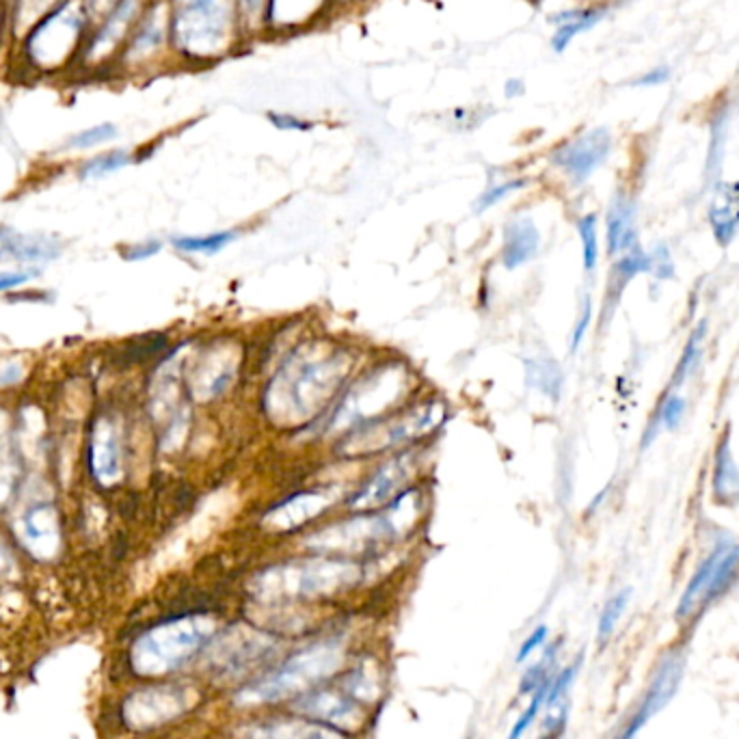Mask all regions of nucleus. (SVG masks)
Returning a JSON list of instances; mask_svg holds the SVG:
<instances>
[{
  "label": "nucleus",
  "mask_w": 739,
  "mask_h": 739,
  "mask_svg": "<svg viewBox=\"0 0 739 739\" xmlns=\"http://www.w3.org/2000/svg\"><path fill=\"white\" fill-rule=\"evenodd\" d=\"M355 353L329 340H311L286 355L268 380L262 409L277 429H301L318 420L344 389Z\"/></svg>",
  "instance_id": "nucleus-1"
},
{
  "label": "nucleus",
  "mask_w": 739,
  "mask_h": 739,
  "mask_svg": "<svg viewBox=\"0 0 739 739\" xmlns=\"http://www.w3.org/2000/svg\"><path fill=\"white\" fill-rule=\"evenodd\" d=\"M364 577L362 564L351 558L311 555L273 564L253 575L249 593L266 606L306 604L335 597L355 588Z\"/></svg>",
  "instance_id": "nucleus-2"
},
{
  "label": "nucleus",
  "mask_w": 739,
  "mask_h": 739,
  "mask_svg": "<svg viewBox=\"0 0 739 739\" xmlns=\"http://www.w3.org/2000/svg\"><path fill=\"white\" fill-rule=\"evenodd\" d=\"M424 515V493L407 489L374 512H355L306 539V548L318 555L351 558L372 554L396 539L407 537Z\"/></svg>",
  "instance_id": "nucleus-3"
},
{
  "label": "nucleus",
  "mask_w": 739,
  "mask_h": 739,
  "mask_svg": "<svg viewBox=\"0 0 739 739\" xmlns=\"http://www.w3.org/2000/svg\"><path fill=\"white\" fill-rule=\"evenodd\" d=\"M346 660V649L340 638H322L282 660V664L262 677L253 679L243 687L234 703L241 707H262L282 701H295L297 696L322 685L338 675Z\"/></svg>",
  "instance_id": "nucleus-4"
},
{
  "label": "nucleus",
  "mask_w": 739,
  "mask_h": 739,
  "mask_svg": "<svg viewBox=\"0 0 739 739\" xmlns=\"http://www.w3.org/2000/svg\"><path fill=\"white\" fill-rule=\"evenodd\" d=\"M219 633L217 616L186 615L147 629L130 649L132 671L141 677H165L197 658Z\"/></svg>",
  "instance_id": "nucleus-5"
},
{
  "label": "nucleus",
  "mask_w": 739,
  "mask_h": 739,
  "mask_svg": "<svg viewBox=\"0 0 739 739\" xmlns=\"http://www.w3.org/2000/svg\"><path fill=\"white\" fill-rule=\"evenodd\" d=\"M411 389L413 378L407 364L385 362L366 372L344 391L340 402H335L338 407L329 422H324V429L329 434L346 437L349 432L378 422L398 409Z\"/></svg>",
  "instance_id": "nucleus-6"
},
{
  "label": "nucleus",
  "mask_w": 739,
  "mask_h": 739,
  "mask_svg": "<svg viewBox=\"0 0 739 739\" xmlns=\"http://www.w3.org/2000/svg\"><path fill=\"white\" fill-rule=\"evenodd\" d=\"M445 418L443 402H427L416 409H409L407 413L398 418H383L378 422L366 424L357 431L349 432L342 437V443L338 445V452L351 459H362L380 454L400 445H407L411 441H418L434 431Z\"/></svg>",
  "instance_id": "nucleus-7"
},
{
  "label": "nucleus",
  "mask_w": 739,
  "mask_h": 739,
  "mask_svg": "<svg viewBox=\"0 0 739 739\" xmlns=\"http://www.w3.org/2000/svg\"><path fill=\"white\" fill-rule=\"evenodd\" d=\"M174 33L192 57H214L225 51L232 33V0H176Z\"/></svg>",
  "instance_id": "nucleus-8"
},
{
  "label": "nucleus",
  "mask_w": 739,
  "mask_h": 739,
  "mask_svg": "<svg viewBox=\"0 0 739 739\" xmlns=\"http://www.w3.org/2000/svg\"><path fill=\"white\" fill-rule=\"evenodd\" d=\"M208 664L212 675L228 681L251 677L277 653V638L255 627L234 625L223 633H217L208 644Z\"/></svg>",
  "instance_id": "nucleus-9"
},
{
  "label": "nucleus",
  "mask_w": 739,
  "mask_h": 739,
  "mask_svg": "<svg viewBox=\"0 0 739 739\" xmlns=\"http://www.w3.org/2000/svg\"><path fill=\"white\" fill-rule=\"evenodd\" d=\"M290 712L295 716L338 729L342 734L360 729L368 718V705L355 698L351 692H346L340 683L335 687H324L322 683L297 696L290 703Z\"/></svg>",
  "instance_id": "nucleus-10"
},
{
  "label": "nucleus",
  "mask_w": 739,
  "mask_h": 739,
  "mask_svg": "<svg viewBox=\"0 0 739 739\" xmlns=\"http://www.w3.org/2000/svg\"><path fill=\"white\" fill-rule=\"evenodd\" d=\"M739 569V543L720 541L714 552L707 555L701 566L694 571L692 580L687 582L681 602H679V618L696 615L703 606H707L714 597H718L727 584L734 580Z\"/></svg>",
  "instance_id": "nucleus-11"
},
{
  "label": "nucleus",
  "mask_w": 739,
  "mask_h": 739,
  "mask_svg": "<svg viewBox=\"0 0 739 739\" xmlns=\"http://www.w3.org/2000/svg\"><path fill=\"white\" fill-rule=\"evenodd\" d=\"M344 495L342 487L338 485H327V487H316V489H306V492L295 493L279 504L271 506L264 517H262V528L273 534H288L297 532L301 528L322 517L324 512L331 510V506L338 504V499Z\"/></svg>",
  "instance_id": "nucleus-12"
},
{
  "label": "nucleus",
  "mask_w": 739,
  "mask_h": 739,
  "mask_svg": "<svg viewBox=\"0 0 739 739\" xmlns=\"http://www.w3.org/2000/svg\"><path fill=\"white\" fill-rule=\"evenodd\" d=\"M416 472H418V463H416L413 452H405V454H398L385 461L374 472V476L349 497L346 508L351 512L380 510L391 499H396L400 493L409 489L411 481L416 478Z\"/></svg>",
  "instance_id": "nucleus-13"
},
{
  "label": "nucleus",
  "mask_w": 739,
  "mask_h": 739,
  "mask_svg": "<svg viewBox=\"0 0 739 739\" xmlns=\"http://www.w3.org/2000/svg\"><path fill=\"white\" fill-rule=\"evenodd\" d=\"M241 349L223 340L201 355V360L190 370L188 389L197 402H212L221 398L236 380L241 372Z\"/></svg>",
  "instance_id": "nucleus-14"
},
{
  "label": "nucleus",
  "mask_w": 739,
  "mask_h": 739,
  "mask_svg": "<svg viewBox=\"0 0 739 739\" xmlns=\"http://www.w3.org/2000/svg\"><path fill=\"white\" fill-rule=\"evenodd\" d=\"M613 136L608 128H593L573 141L560 145L552 154V165L558 167L573 185H584L610 156Z\"/></svg>",
  "instance_id": "nucleus-15"
},
{
  "label": "nucleus",
  "mask_w": 739,
  "mask_h": 739,
  "mask_svg": "<svg viewBox=\"0 0 739 739\" xmlns=\"http://www.w3.org/2000/svg\"><path fill=\"white\" fill-rule=\"evenodd\" d=\"M190 707L185 687H145L123 705V718L134 729H152L180 718Z\"/></svg>",
  "instance_id": "nucleus-16"
},
{
  "label": "nucleus",
  "mask_w": 739,
  "mask_h": 739,
  "mask_svg": "<svg viewBox=\"0 0 739 739\" xmlns=\"http://www.w3.org/2000/svg\"><path fill=\"white\" fill-rule=\"evenodd\" d=\"M87 467L102 489H113L123 476L122 432L115 420L100 416L93 420L87 439Z\"/></svg>",
  "instance_id": "nucleus-17"
},
{
  "label": "nucleus",
  "mask_w": 739,
  "mask_h": 739,
  "mask_svg": "<svg viewBox=\"0 0 739 739\" xmlns=\"http://www.w3.org/2000/svg\"><path fill=\"white\" fill-rule=\"evenodd\" d=\"M18 543L37 560H53L62 552V519L55 506H31L13 521Z\"/></svg>",
  "instance_id": "nucleus-18"
},
{
  "label": "nucleus",
  "mask_w": 739,
  "mask_h": 739,
  "mask_svg": "<svg viewBox=\"0 0 739 739\" xmlns=\"http://www.w3.org/2000/svg\"><path fill=\"white\" fill-rule=\"evenodd\" d=\"M683 669H685V660L681 653H669L655 675L651 679V685L642 698V703L638 705L636 714L631 716V720L627 723V727L622 729V734L618 736V739H633L638 736V731L647 725V720H651L653 714H658L677 692L679 683H681V677H683Z\"/></svg>",
  "instance_id": "nucleus-19"
},
{
  "label": "nucleus",
  "mask_w": 739,
  "mask_h": 739,
  "mask_svg": "<svg viewBox=\"0 0 739 739\" xmlns=\"http://www.w3.org/2000/svg\"><path fill=\"white\" fill-rule=\"evenodd\" d=\"M80 31V13L63 7L53 13L31 37V53L35 59L44 65H55L62 62L65 53L74 46Z\"/></svg>",
  "instance_id": "nucleus-20"
},
{
  "label": "nucleus",
  "mask_w": 739,
  "mask_h": 739,
  "mask_svg": "<svg viewBox=\"0 0 739 739\" xmlns=\"http://www.w3.org/2000/svg\"><path fill=\"white\" fill-rule=\"evenodd\" d=\"M243 739H346L342 731L311 723L308 718H268L243 727Z\"/></svg>",
  "instance_id": "nucleus-21"
},
{
  "label": "nucleus",
  "mask_w": 739,
  "mask_h": 739,
  "mask_svg": "<svg viewBox=\"0 0 739 739\" xmlns=\"http://www.w3.org/2000/svg\"><path fill=\"white\" fill-rule=\"evenodd\" d=\"M638 203L625 190H616L608 214H606V243L610 255H620L638 245V230H636Z\"/></svg>",
  "instance_id": "nucleus-22"
},
{
  "label": "nucleus",
  "mask_w": 739,
  "mask_h": 739,
  "mask_svg": "<svg viewBox=\"0 0 739 739\" xmlns=\"http://www.w3.org/2000/svg\"><path fill=\"white\" fill-rule=\"evenodd\" d=\"M62 253V245L53 236L22 234L0 228V262H46Z\"/></svg>",
  "instance_id": "nucleus-23"
},
{
  "label": "nucleus",
  "mask_w": 739,
  "mask_h": 739,
  "mask_svg": "<svg viewBox=\"0 0 739 739\" xmlns=\"http://www.w3.org/2000/svg\"><path fill=\"white\" fill-rule=\"evenodd\" d=\"M541 232L530 217H519L510 221L504 230L501 241V264L506 271H515L532 262L539 253Z\"/></svg>",
  "instance_id": "nucleus-24"
},
{
  "label": "nucleus",
  "mask_w": 739,
  "mask_h": 739,
  "mask_svg": "<svg viewBox=\"0 0 739 739\" xmlns=\"http://www.w3.org/2000/svg\"><path fill=\"white\" fill-rule=\"evenodd\" d=\"M712 499L720 508H736L739 504V467L731 450L729 431L716 445L714 472H712Z\"/></svg>",
  "instance_id": "nucleus-25"
},
{
  "label": "nucleus",
  "mask_w": 739,
  "mask_h": 739,
  "mask_svg": "<svg viewBox=\"0 0 739 739\" xmlns=\"http://www.w3.org/2000/svg\"><path fill=\"white\" fill-rule=\"evenodd\" d=\"M707 221L716 243L723 249H727L736 241L739 232V183L718 185V190L709 203Z\"/></svg>",
  "instance_id": "nucleus-26"
},
{
  "label": "nucleus",
  "mask_w": 739,
  "mask_h": 739,
  "mask_svg": "<svg viewBox=\"0 0 739 739\" xmlns=\"http://www.w3.org/2000/svg\"><path fill=\"white\" fill-rule=\"evenodd\" d=\"M642 273H651V257L642 246L633 245L629 251L618 255L610 271V277H608V288H606V301H604L606 318L615 313L616 306L625 288L629 286V282Z\"/></svg>",
  "instance_id": "nucleus-27"
},
{
  "label": "nucleus",
  "mask_w": 739,
  "mask_h": 739,
  "mask_svg": "<svg viewBox=\"0 0 739 739\" xmlns=\"http://www.w3.org/2000/svg\"><path fill=\"white\" fill-rule=\"evenodd\" d=\"M606 18V9L602 7H591V9H571V11H562L555 13L550 18V22H554L555 33L552 37V48L555 53H564L566 46L582 33H586L588 29H593L595 24H599Z\"/></svg>",
  "instance_id": "nucleus-28"
},
{
  "label": "nucleus",
  "mask_w": 739,
  "mask_h": 739,
  "mask_svg": "<svg viewBox=\"0 0 739 739\" xmlns=\"http://www.w3.org/2000/svg\"><path fill=\"white\" fill-rule=\"evenodd\" d=\"M18 452H15V432L11 429L9 416L0 409V508L13 497L18 487Z\"/></svg>",
  "instance_id": "nucleus-29"
},
{
  "label": "nucleus",
  "mask_w": 739,
  "mask_h": 739,
  "mask_svg": "<svg viewBox=\"0 0 739 739\" xmlns=\"http://www.w3.org/2000/svg\"><path fill=\"white\" fill-rule=\"evenodd\" d=\"M526 378L530 387L543 391L548 398L552 400L560 398L564 376H562V368L555 364L554 360L550 357L526 360Z\"/></svg>",
  "instance_id": "nucleus-30"
},
{
  "label": "nucleus",
  "mask_w": 739,
  "mask_h": 739,
  "mask_svg": "<svg viewBox=\"0 0 739 739\" xmlns=\"http://www.w3.org/2000/svg\"><path fill=\"white\" fill-rule=\"evenodd\" d=\"M136 7H139V0H120L115 13L109 18L107 26L100 31V35L93 44V55L107 53V48H111L122 37L123 31L128 29V24L132 20V13L136 11Z\"/></svg>",
  "instance_id": "nucleus-31"
},
{
  "label": "nucleus",
  "mask_w": 739,
  "mask_h": 739,
  "mask_svg": "<svg viewBox=\"0 0 739 739\" xmlns=\"http://www.w3.org/2000/svg\"><path fill=\"white\" fill-rule=\"evenodd\" d=\"M318 4L320 0H268L266 15L279 26H290L306 22L318 9Z\"/></svg>",
  "instance_id": "nucleus-32"
},
{
  "label": "nucleus",
  "mask_w": 739,
  "mask_h": 739,
  "mask_svg": "<svg viewBox=\"0 0 739 739\" xmlns=\"http://www.w3.org/2000/svg\"><path fill=\"white\" fill-rule=\"evenodd\" d=\"M236 236L239 234L234 230L212 232L208 236H180V239H174V246L180 253H190V255H214L230 243H234Z\"/></svg>",
  "instance_id": "nucleus-33"
},
{
  "label": "nucleus",
  "mask_w": 739,
  "mask_h": 739,
  "mask_svg": "<svg viewBox=\"0 0 739 739\" xmlns=\"http://www.w3.org/2000/svg\"><path fill=\"white\" fill-rule=\"evenodd\" d=\"M577 234L582 241V257L584 268L593 273L599 264V230H597V214H584L577 221Z\"/></svg>",
  "instance_id": "nucleus-34"
},
{
  "label": "nucleus",
  "mask_w": 739,
  "mask_h": 739,
  "mask_svg": "<svg viewBox=\"0 0 739 739\" xmlns=\"http://www.w3.org/2000/svg\"><path fill=\"white\" fill-rule=\"evenodd\" d=\"M550 683H552V679H548L543 685H539V687L534 690V694H532V701H530V703H528V707L521 712V716L517 718V723L512 725V729H510V734H508V738L506 739L526 738V734L530 731V727H532V725H534V720L539 718L541 709H545V707H548Z\"/></svg>",
  "instance_id": "nucleus-35"
},
{
  "label": "nucleus",
  "mask_w": 739,
  "mask_h": 739,
  "mask_svg": "<svg viewBox=\"0 0 739 739\" xmlns=\"http://www.w3.org/2000/svg\"><path fill=\"white\" fill-rule=\"evenodd\" d=\"M629 597H631V588L618 591L615 597L608 599V604L604 606L602 616H599V625H597V638H599L602 644L608 642L610 636L615 633L616 625H618L620 616L625 615V610H627Z\"/></svg>",
  "instance_id": "nucleus-36"
},
{
  "label": "nucleus",
  "mask_w": 739,
  "mask_h": 739,
  "mask_svg": "<svg viewBox=\"0 0 739 739\" xmlns=\"http://www.w3.org/2000/svg\"><path fill=\"white\" fill-rule=\"evenodd\" d=\"M128 165H130L128 152H109V154H102V156L89 161L82 167V178L98 180V178H104V176H111V174L120 172V169L128 167Z\"/></svg>",
  "instance_id": "nucleus-37"
},
{
  "label": "nucleus",
  "mask_w": 739,
  "mask_h": 739,
  "mask_svg": "<svg viewBox=\"0 0 739 739\" xmlns=\"http://www.w3.org/2000/svg\"><path fill=\"white\" fill-rule=\"evenodd\" d=\"M163 35H165V31H163V20H161V9H158L156 13L150 15V20L143 24L141 33L136 35L134 46H132V55L141 57V55H147V53L156 51L163 42Z\"/></svg>",
  "instance_id": "nucleus-38"
},
{
  "label": "nucleus",
  "mask_w": 739,
  "mask_h": 739,
  "mask_svg": "<svg viewBox=\"0 0 739 739\" xmlns=\"http://www.w3.org/2000/svg\"><path fill=\"white\" fill-rule=\"evenodd\" d=\"M555 649H558V644H552V647L545 651V655H543L534 666H530V669L526 671V675L521 677V683H519V694H530V692H534L539 685H543L548 679H552L550 671H552V666H554Z\"/></svg>",
  "instance_id": "nucleus-39"
},
{
  "label": "nucleus",
  "mask_w": 739,
  "mask_h": 739,
  "mask_svg": "<svg viewBox=\"0 0 739 739\" xmlns=\"http://www.w3.org/2000/svg\"><path fill=\"white\" fill-rule=\"evenodd\" d=\"M727 120L729 115L725 111H720L716 115V120L712 123V145H709V161H707V169L709 174L718 176L720 172V163L725 156V143H727Z\"/></svg>",
  "instance_id": "nucleus-40"
},
{
  "label": "nucleus",
  "mask_w": 739,
  "mask_h": 739,
  "mask_svg": "<svg viewBox=\"0 0 739 739\" xmlns=\"http://www.w3.org/2000/svg\"><path fill=\"white\" fill-rule=\"evenodd\" d=\"M523 186H528V180H523V178H512V180H506V183L489 186V188L476 199V203H474V212H476V214L487 212L489 208L497 206L499 201H504V199L510 197L512 192L521 190Z\"/></svg>",
  "instance_id": "nucleus-41"
},
{
  "label": "nucleus",
  "mask_w": 739,
  "mask_h": 739,
  "mask_svg": "<svg viewBox=\"0 0 739 739\" xmlns=\"http://www.w3.org/2000/svg\"><path fill=\"white\" fill-rule=\"evenodd\" d=\"M115 136H118V128L113 123H102V125H93V128H89V130L71 136L69 147H74V150H89V147L109 143Z\"/></svg>",
  "instance_id": "nucleus-42"
},
{
  "label": "nucleus",
  "mask_w": 739,
  "mask_h": 739,
  "mask_svg": "<svg viewBox=\"0 0 739 739\" xmlns=\"http://www.w3.org/2000/svg\"><path fill=\"white\" fill-rule=\"evenodd\" d=\"M651 257V273H655L658 279H671L675 275V264L671 257V251L664 245H658L653 253H649Z\"/></svg>",
  "instance_id": "nucleus-43"
},
{
  "label": "nucleus",
  "mask_w": 739,
  "mask_h": 739,
  "mask_svg": "<svg viewBox=\"0 0 739 739\" xmlns=\"http://www.w3.org/2000/svg\"><path fill=\"white\" fill-rule=\"evenodd\" d=\"M591 320H593V306H591V299L586 297L582 301V308H580V316H577V322H575V329H573V335H571V353H575L580 349V344L584 342L586 338V331L591 327Z\"/></svg>",
  "instance_id": "nucleus-44"
},
{
  "label": "nucleus",
  "mask_w": 739,
  "mask_h": 739,
  "mask_svg": "<svg viewBox=\"0 0 739 739\" xmlns=\"http://www.w3.org/2000/svg\"><path fill=\"white\" fill-rule=\"evenodd\" d=\"M548 633H550V629H548L545 625H539V627L523 640V644L519 647V651H517V664H523L534 651H539V649L548 642Z\"/></svg>",
  "instance_id": "nucleus-45"
},
{
  "label": "nucleus",
  "mask_w": 739,
  "mask_h": 739,
  "mask_svg": "<svg viewBox=\"0 0 739 739\" xmlns=\"http://www.w3.org/2000/svg\"><path fill=\"white\" fill-rule=\"evenodd\" d=\"M161 249H163V245L158 241H145V243H139V245L125 246L123 249V260L141 262V260H147V257L156 255Z\"/></svg>",
  "instance_id": "nucleus-46"
},
{
  "label": "nucleus",
  "mask_w": 739,
  "mask_h": 739,
  "mask_svg": "<svg viewBox=\"0 0 739 739\" xmlns=\"http://www.w3.org/2000/svg\"><path fill=\"white\" fill-rule=\"evenodd\" d=\"M669 78H671V69L666 65H660V67H653L647 74H642L636 80V85L638 87H658V85H664Z\"/></svg>",
  "instance_id": "nucleus-47"
},
{
  "label": "nucleus",
  "mask_w": 739,
  "mask_h": 739,
  "mask_svg": "<svg viewBox=\"0 0 739 739\" xmlns=\"http://www.w3.org/2000/svg\"><path fill=\"white\" fill-rule=\"evenodd\" d=\"M268 122L273 125H277L279 130H309L311 123L306 122V120H299L295 115H286V113H268Z\"/></svg>",
  "instance_id": "nucleus-48"
},
{
  "label": "nucleus",
  "mask_w": 739,
  "mask_h": 739,
  "mask_svg": "<svg viewBox=\"0 0 739 739\" xmlns=\"http://www.w3.org/2000/svg\"><path fill=\"white\" fill-rule=\"evenodd\" d=\"M15 558L11 554L9 545L0 537V580H11L15 575Z\"/></svg>",
  "instance_id": "nucleus-49"
},
{
  "label": "nucleus",
  "mask_w": 739,
  "mask_h": 739,
  "mask_svg": "<svg viewBox=\"0 0 739 739\" xmlns=\"http://www.w3.org/2000/svg\"><path fill=\"white\" fill-rule=\"evenodd\" d=\"M29 277H31L29 273H7V275H0V293L29 282Z\"/></svg>",
  "instance_id": "nucleus-50"
},
{
  "label": "nucleus",
  "mask_w": 739,
  "mask_h": 739,
  "mask_svg": "<svg viewBox=\"0 0 739 739\" xmlns=\"http://www.w3.org/2000/svg\"><path fill=\"white\" fill-rule=\"evenodd\" d=\"M523 91H526V87H523V82H521V80H517V78H510V80H506V87H504V96H506L508 100H512V98L521 96Z\"/></svg>",
  "instance_id": "nucleus-51"
},
{
  "label": "nucleus",
  "mask_w": 739,
  "mask_h": 739,
  "mask_svg": "<svg viewBox=\"0 0 739 739\" xmlns=\"http://www.w3.org/2000/svg\"><path fill=\"white\" fill-rule=\"evenodd\" d=\"M241 4L246 18H257L260 11L266 7V0H241Z\"/></svg>",
  "instance_id": "nucleus-52"
},
{
  "label": "nucleus",
  "mask_w": 739,
  "mask_h": 739,
  "mask_svg": "<svg viewBox=\"0 0 739 739\" xmlns=\"http://www.w3.org/2000/svg\"><path fill=\"white\" fill-rule=\"evenodd\" d=\"M18 376H20V368L15 364H11V366L0 370V385H11L13 380H18Z\"/></svg>",
  "instance_id": "nucleus-53"
},
{
  "label": "nucleus",
  "mask_w": 739,
  "mask_h": 739,
  "mask_svg": "<svg viewBox=\"0 0 739 739\" xmlns=\"http://www.w3.org/2000/svg\"><path fill=\"white\" fill-rule=\"evenodd\" d=\"M96 9H104V7H109V4H113V2H118V0H89Z\"/></svg>",
  "instance_id": "nucleus-54"
}]
</instances>
